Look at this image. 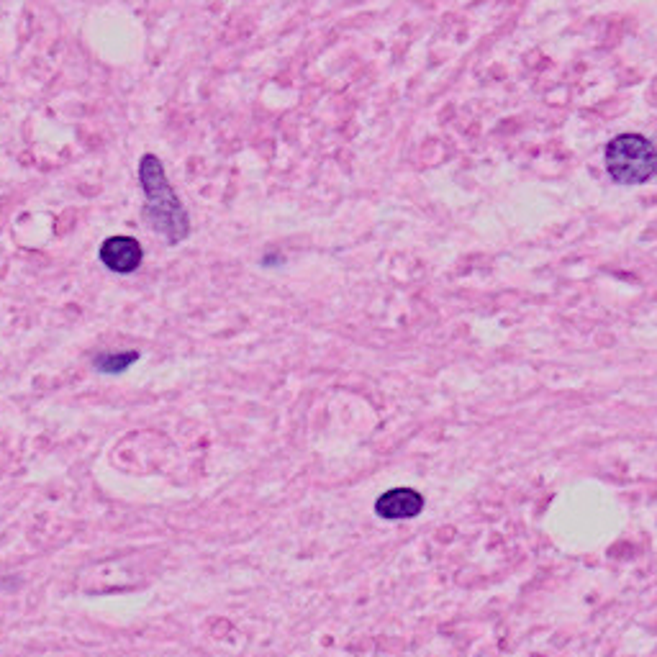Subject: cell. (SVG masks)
I'll list each match as a JSON object with an SVG mask.
<instances>
[{"label":"cell","instance_id":"1","mask_svg":"<svg viewBox=\"0 0 657 657\" xmlns=\"http://www.w3.org/2000/svg\"><path fill=\"white\" fill-rule=\"evenodd\" d=\"M139 183L144 190V219L170 244L183 242L190 234L188 211L165 175L157 154H144L139 162Z\"/></svg>","mask_w":657,"mask_h":657},{"label":"cell","instance_id":"2","mask_svg":"<svg viewBox=\"0 0 657 657\" xmlns=\"http://www.w3.org/2000/svg\"><path fill=\"white\" fill-rule=\"evenodd\" d=\"M606 170L619 185H642L657 175V147L640 134H622L606 147Z\"/></svg>","mask_w":657,"mask_h":657},{"label":"cell","instance_id":"3","mask_svg":"<svg viewBox=\"0 0 657 657\" xmlns=\"http://www.w3.org/2000/svg\"><path fill=\"white\" fill-rule=\"evenodd\" d=\"M98 255H101V262L111 273L131 275L137 273L139 265H142L144 249L134 237H108L101 244Z\"/></svg>","mask_w":657,"mask_h":657},{"label":"cell","instance_id":"4","mask_svg":"<svg viewBox=\"0 0 657 657\" xmlns=\"http://www.w3.org/2000/svg\"><path fill=\"white\" fill-rule=\"evenodd\" d=\"M375 511L383 519H414L424 511V498L414 488H391L375 501Z\"/></svg>","mask_w":657,"mask_h":657},{"label":"cell","instance_id":"5","mask_svg":"<svg viewBox=\"0 0 657 657\" xmlns=\"http://www.w3.org/2000/svg\"><path fill=\"white\" fill-rule=\"evenodd\" d=\"M139 360V352H106V355L95 357V370L103 375H121L124 370H129L134 362Z\"/></svg>","mask_w":657,"mask_h":657}]
</instances>
